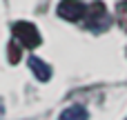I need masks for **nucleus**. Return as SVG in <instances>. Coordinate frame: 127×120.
I'll return each mask as SVG.
<instances>
[{
    "label": "nucleus",
    "mask_w": 127,
    "mask_h": 120,
    "mask_svg": "<svg viewBox=\"0 0 127 120\" xmlns=\"http://www.w3.org/2000/svg\"><path fill=\"white\" fill-rule=\"evenodd\" d=\"M60 120H87V111L83 107L74 105V107H69V109H65L60 114Z\"/></svg>",
    "instance_id": "nucleus-5"
},
{
    "label": "nucleus",
    "mask_w": 127,
    "mask_h": 120,
    "mask_svg": "<svg viewBox=\"0 0 127 120\" xmlns=\"http://www.w3.org/2000/svg\"><path fill=\"white\" fill-rule=\"evenodd\" d=\"M29 67H31V71L36 73V78H38V80L47 82V80L51 78V69H49V65H45L40 58L31 56V58H29Z\"/></svg>",
    "instance_id": "nucleus-4"
},
{
    "label": "nucleus",
    "mask_w": 127,
    "mask_h": 120,
    "mask_svg": "<svg viewBox=\"0 0 127 120\" xmlns=\"http://www.w3.org/2000/svg\"><path fill=\"white\" fill-rule=\"evenodd\" d=\"M85 18H87V27L92 31H103V29L109 27V13H107L103 2H92Z\"/></svg>",
    "instance_id": "nucleus-2"
},
{
    "label": "nucleus",
    "mask_w": 127,
    "mask_h": 120,
    "mask_svg": "<svg viewBox=\"0 0 127 120\" xmlns=\"http://www.w3.org/2000/svg\"><path fill=\"white\" fill-rule=\"evenodd\" d=\"M85 13H87V7H85L80 0H63V2L58 4V16L65 18V20L76 22V20L85 18Z\"/></svg>",
    "instance_id": "nucleus-3"
},
{
    "label": "nucleus",
    "mask_w": 127,
    "mask_h": 120,
    "mask_svg": "<svg viewBox=\"0 0 127 120\" xmlns=\"http://www.w3.org/2000/svg\"><path fill=\"white\" fill-rule=\"evenodd\" d=\"M20 47H18V40H13V42H9V62L11 65H16L18 60H20Z\"/></svg>",
    "instance_id": "nucleus-6"
},
{
    "label": "nucleus",
    "mask_w": 127,
    "mask_h": 120,
    "mask_svg": "<svg viewBox=\"0 0 127 120\" xmlns=\"http://www.w3.org/2000/svg\"><path fill=\"white\" fill-rule=\"evenodd\" d=\"M11 31H13V40H18L22 47L33 49V47L40 45V31L36 29V24H31V22H27V20L16 22V24L11 27Z\"/></svg>",
    "instance_id": "nucleus-1"
}]
</instances>
